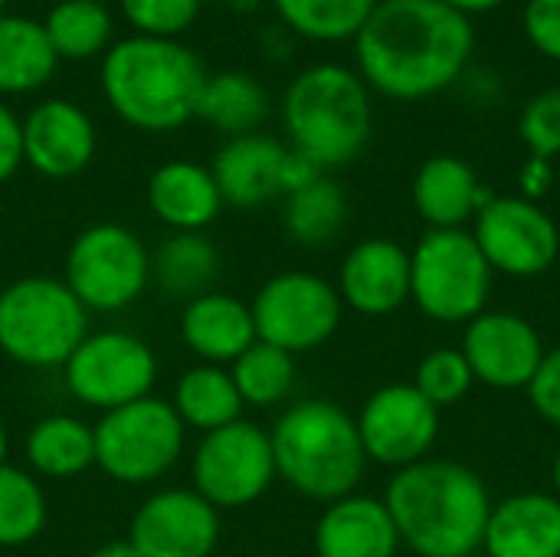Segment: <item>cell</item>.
I'll return each instance as SVG.
<instances>
[{
    "label": "cell",
    "instance_id": "48",
    "mask_svg": "<svg viewBox=\"0 0 560 557\" xmlns=\"http://www.w3.org/2000/svg\"><path fill=\"white\" fill-rule=\"evenodd\" d=\"M469 557H476V555H469Z\"/></svg>",
    "mask_w": 560,
    "mask_h": 557
},
{
    "label": "cell",
    "instance_id": "18",
    "mask_svg": "<svg viewBox=\"0 0 560 557\" xmlns=\"http://www.w3.org/2000/svg\"><path fill=\"white\" fill-rule=\"evenodd\" d=\"M338 295L345 309L381 318L410 302V250L387 236L354 243L338 269Z\"/></svg>",
    "mask_w": 560,
    "mask_h": 557
},
{
    "label": "cell",
    "instance_id": "19",
    "mask_svg": "<svg viewBox=\"0 0 560 557\" xmlns=\"http://www.w3.org/2000/svg\"><path fill=\"white\" fill-rule=\"evenodd\" d=\"M285 161H289V148L282 141L253 131V135L230 138L217 151L210 171L223 194V204L253 210L276 197H285V184H282Z\"/></svg>",
    "mask_w": 560,
    "mask_h": 557
},
{
    "label": "cell",
    "instance_id": "37",
    "mask_svg": "<svg viewBox=\"0 0 560 557\" xmlns=\"http://www.w3.org/2000/svg\"><path fill=\"white\" fill-rule=\"evenodd\" d=\"M522 141L532 151V158H558L560 154V85L541 89L538 95L528 98V105L522 108V121H518Z\"/></svg>",
    "mask_w": 560,
    "mask_h": 557
},
{
    "label": "cell",
    "instance_id": "44",
    "mask_svg": "<svg viewBox=\"0 0 560 557\" xmlns=\"http://www.w3.org/2000/svg\"><path fill=\"white\" fill-rule=\"evenodd\" d=\"M7 456H10V437H7V427L0 423V466L7 463Z\"/></svg>",
    "mask_w": 560,
    "mask_h": 557
},
{
    "label": "cell",
    "instance_id": "39",
    "mask_svg": "<svg viewBox=\"0 0 560 557\" xmlns=\"http://www.w3.org/2000/svg\"><path fill=\"white\" fill-rule=\"evenodd\" d=\"M525 391H528V401L538 410V417L548 420L551 427H560V348L545 351V358Z\"/></svg>",
    "mask_w": 560,
    "mask_h": 557
},
{
    "label": "cell",
    "instance_id": "17",
    "mask_svg": "<svg viewBox=\"0 0 560 557\" xmlns=\"http://www.w3.org/2000/svg\"><path fill=\"white\" fill-rule=\"evenodd\" d=\"M95 148V125L75 102L46 98L23 118V164L39 177L69 181L82 174L92 164Z\"/></svg>",
    "mask_w": 560,
    "mask_h": 557
},
{
    "label": "cell",
    "instance_id": "13",
    "mask_svg": "<svg viewBox=\"0 0 560 557\" xmlns=\"http://www.w3.org/2000/svg\"><path fill=\"white\" fill-rule=\"evenodd\" d=\"M469 233L476 236L492 272L512 279L545 276L560 256V230L555 217L522 194L492 197L476 213Z\"/></svg>",
    "mask_w": 560,
    "mask_h": 557
},
{
    "label": "cell",
    "instance_id": "42",
    "mask_svg": "<svg viewBox=\"0 0 560 557\" xmlns=\"http://www.w3.org/2000/svg\"><path fill=\"white\" fill-rule=\"evenodd\" d=\"M440 3H446L450 10H456L463 16H476V13H489V10L502 7L505 0H440Z\"/></svg>",
    "mask_w": 560,
    "mask_h": 557
},
{
    "label": "cell",
    "instance_id": "15",
    "mask_svg": "<svg viewBox=\"0 0 560 557\" xmlns=\"http://www.w3.org/2000/svg\"><path fill=\"white\" fill-rule=\"evenodd\" d=\"M128 542L141 557H210L220 542V512L194 489H161L131 515Z\"/></svg>",
    "mask_w": 560,
    "mask_h": 557
},
{
    "label": "cell",
    "instance_id": "14",
    "mask_svg": "<svg viewBox=\"0 0 560 557\" xmlns=\"http://www.w3.org/2000/svg\"><path fill=\"white\" fill-rule=\"evenodd\" d=\"M354 423L364 456L390 469H407L427 460L440 437V410L413 384H387L374 391Z\"/></svg>",
    "mask_w": 560,
    "mask_h": 557
},
{
    "label": "cell",
    "instance_id": "12",
    "mask_svg": "<svg viewBox=\"0 0 560 557\" xmlns=\"http://www.w3.org/2000/svg\"><path fill=\"white\" fill-rule=\"evenodd\" d=\"M190 476L194 492H200L217 512L259 502L279 479L269 430L249 420H236L203 433L190 460Z\"/></svg>",
    "mask_w": 560,
    "mask_h": 557
},
{
    "label": "cell",
    "instance_id": "45",
    "mask_svg": "<svg viewBox=\"0 0 560 557\" xmlns=\"http://www.w3.org/2000/svg\"><path fill=\"white\" fill-rule=\"evenodd\" d=\"M551 483H555V496L560 499V450L558 456H555V466H551Z\"/></svg>",
    "mask_w": 560,
    "mask_h": 557
},
{
    "label": "cell",
    "instance_id": "31",
    "mask_svg": "<svg viewBox=\"0 0 560 557\" xmlns=\"http://www.w3.org/2000/svg\"><path fill=\"white\" fill-rule=\"evenodd\" d=\"M377 3L381 0H272L276 16L312 43L354 39Z\"/></svg>",
    "mask_w": 560,
    "mask_h": 557
},
{
    "label": "cell",
    "instance_id": "36",
    "mask_svg": "<svg viewBox=\"0 0 560 557\" xmlns=\"http://www.w3.org/2000/svg\"><path fill=\"white\" fill-rule=\"evenodd\" d=\"M125 20L138 36L177 39L200 16V0H118Z\"/></svg>",
    "mask_w": 560,
    "mask_h": 557
},
{
    "label": "cell",
    "instance_id": "2",
    "mask_svg": "<svg viewBox=\"0 0 560 557\" xmlns=\"http://www.w3.org/2000/svg\"><path fill=\"white\" fill-rule=\"evenodd\" d=\"M384 506L400 545L417 557H469L482 552L492 499L486 483L463 463L420 460L397 469Z\"/></svg>",
    "mask_w": 560,
    "mask_h": 557
},
{
    "label": "cell",
    "instance_id": "10",
    "mask_svg": "<svg viewBox=\"0 0 560 557\" xmlns=\"http://www.w3.org/2000/svg\"><path fill=\"white\" fill-rule=\"evenodd\" d=\"M66 391L92 410H118L151 397L158 381V355L131 332H89L62 364Z\"/></svg>",
    "mask_w": 560,
    "mask_h": 557
},
{
    "label": "cell",
    "instance_id": "38",
    "mask_svg": "<svg viewBox=\"0 0 560 557\" xmlns=\"http://www.w3.org/2000/svg\"><path fill=\"white\" fill-rule=\"evenodd\" d=\"M522 30L535 53L560 62V0H528L522 10Z\"/></svg>",
    "mask_w": 560,
    "mask_h": 557
},
{
    "label": "cell",
    "instance_id": "29",
    "mask_svg": "<svg viewBox=\"0 0 560 557\" xmlns=\"http://www.w3.org/2000/svg\"><path fill=\"white\" fill-rule=\"evenodd\" d=\"M266 112H269V95L253 76L217 72L207 76L194 115L226 131L230 138H240V135H253L262 125Z\"/></svg>",
    "mask_w": 560,
    "mask_h": 557
},
{
    "label": "cell",
    "instance_id": "6",
    "mask_svg": "<svg viewBox=\"0 0 560 557\" xmlns=\"http://www.w3.org/2000/svg\"><path fill=\"white\" fill-rule=\"evenodd\" d=\"M89 335V312L62 279L23 276L0 289V351L23 368L52 371Z\"/></svg>",
    "mask_w": 560,
    "mask_h": 557
},
{
    "label": "cell",
    "instance_id": "26",
    "mask_svg": "<svg viewBox=\"0 0 560 557\" xmlns=\"http://www.w3.org/2000/svg\"><path fill=\"white\" fill-rule=\"evenodd\" d=\"M171 407L180 417V423L197 433H213L226 423L243 420V397L230 378V368L203 361L177 378Z\"/></svg>",
    "mask_w": 560,
    "mask_h": 557
},
{
    "label": "cell",
    "instance_id": "46",
    "mask_svg": "<svg viewBox=\"0 0 560 557\" xmlns=\"http://www.w3.org/2000/svg\"><path fill=\"white\" fill-rule=\"evenodd\" d=\"M89 3H108V0H89Z\"/></svg>",
    "mask_w": 560,
    "mask_h": 557
},
{
    "label": "cell",
    "instance_id": "40",
    "mask_svg": "<svg viewBox=\"0 0 560 557\" xmlns=\"http://www.w3.org/2000/svg\"><path fill=\"white\" fill-rule=\"evenodd\" d=\"M23 167V118L0 102V184Z\"/></svg>",
    "mask_w": 560,
    "mask_h": 557
},
{
    "label": "cell",
    "instance_id": "4",
    "mask_svg": "<svg viewBox=\"0 0 560 557\" xmlns=\"http://www.w3.org/2000/svg\"><path fill=\"white\" fill-rule=\"evenodd\" d=\"M282 121L292 151L328 174L331 167L351 164L368 148L374 125L371 89L341 62L308 66L285 89Z\"/></svg>",
    "mask_w": 560,
    "mask_h": 557
},
{
    "label": "cell",
    "instance_id": "16",
    "mask_svg": "<svg viewBox=\"0 0 560 557\" xmlns=\"http://www.w3.org/2000/svg\"><path fill=\"white\" fill-rule=\"evenodd\" d=\"M459 351L469 361L476 384L495 391H525L545 358V341L528 318L486 309L466 325Z\"/></svg>",
    "mask_w": 560,
    "mask_h": 557
},
{
    "label": "cell",
    "instance_id": "23",
    "mask_svg": "<svg viewBox=\"0 0 560 557\" xmlns=\"http://www.w3.org/2000/svg\"><path fill=\"white\" fill-rule=\"evenodd\" d=\"M180 338L203 364L230 368L249 345H256V322L249 302L230 292H203L184 302L180 312Z\"/></svg>",
    "mask_w": 560,
    "mask_h": 557
},
{
    "label": "cell",
    "instance_id": "33",
    "mask_svg": "<svg viewBox=\"0 0 560 557\" xmlns=\"http://www.w3.org/2000/svg\"><path fill=\"white\" fill-rule=\"evenodd\" d=\"M230 378L243 397V407H279L295 387V355L256 341L230 364Z\"/></svg>",
    "mask_w": 560,
    "mask_h": 557
},
{
    "label": "cell",
    "instance_id": "21",
    "mask_svg": "<svg viewBox=\"0 0 560 557\" xmlns=\"http://www.w3.org/2000/svg\"><path fill=\"white\" fill-rule=\"evenodd\" d=\"M410 197L430 230H466V223L492 200L476 167L456 154L427 158L413 174Z\"/></svg>",
    "mask_w": 560,
    "mask_h": 557
},
{
    "label": "cell",
    "instance_id": "30",
    "mask_svg": "<svg viewBox=\"0 0 560 557\" xmlns=\"http://www.w3.org/2000/svg\"><path fill=\"white\" fill-rule=\"evenodd\" d=\"M348 223L345 187L322 174L312 184L285 194V230L299 246H328Z\"/></svg>",
    "mask_w": 560,
    "mask_h": 557
},
{
    "label": "cell",
    "instance_id": "27",
    "mask_svg": "<svg viewBox=\"0 0 560 557\" xmlns=\"http://www.w3.org/2000/svg\"><path fill=\"white\" fill-rule=\"evenodd\" d=\"M151 279L167 299L190 302L213 292L220 279V250L203 233H171L151 256Z\"/></svg>",
    "mask_w": 560,
    "mask_h": 557
},
{
    "label": "cell",
    "instance_id": "35",
    "mask_svg": "<svg viewBox=\"0 0 560 557\" xmlns=\"http://www.w3.org/2000/svg\"><path fill=\"white\" fill-rule=\"evenodd\" d=\"M476 378H472V368L469 361L463 358L459 348H436L430 351L420 368H417V378H413V387L436 407H453L459 404L469 391H472Z\"/></svg>",
    "mask_w": 560,
    "mask_h": 557
},
{
    "label": "cell",
    "instance_id": "20",
    "mask_svg": "<svg viewBox=\"0 0 560 557\" xmlns=\"http://www.w3.org/2000/svg\"><path fill=\"white\" fill-rule=\"evenodd\" d=\"M486 557H560V499L551 492H518L492 502Z\"/></svg>",
    "mask_w": 560,
    "mask_h": 557
},
{
    "label": "cell",
    "instance_id": "25",
    "mask_svg": "<svg viewBox=\"0 0 560 557\" xmlns=\"http://www.w3.org/2000/svg\"><path fill=\"white\" fill-rule=\"evenodd\" d=\"M30 473L46 479H75L95 466V430L72 414H49L26 433Z\"/></svg>",
    "mask_w": 560,
    "mask_h": 557
},
{
    "label": "cell",
    "instance_id": "24",
    "mask_svg": "<svg viewBox=\"0 0 560 557\" xmlns=\"http://www.w3.org/2000/svg\"><path fill=\"white\" fill-rule=\"evenodd\" d=\"M148 207L171 233H203L223 210L213 171L197 161H167L148 177Z\"/></svg>",
    "mask_w": 560,
    "mask_h": 557
},
{
    "label": "cell",
    "instance_id": "5",
    "mask_svg": "<svg viewBox=\"0 0 560 557\" xmlns=\"http://www.w3.org/2000/svg\"><path fill=\"white\" fill-rule=\"evenodd\" d=\"M276 476L312 502L351 496L364 476L368 456L358 423L331 401H299L269 430Z\"/></svg>",
    "mask_w": 560,
    "mask_h": 557
},
{
    "label": "cell",
    "instance_id": "3",
    "mask_svg": "<svg viewBox=\"0 0 560 557\" xmlns=\"http://www.w3.org/2000/svg\"><path fill=\"white\" fill-rule=\"evenodd\" d=\"M203 62L177 39L128 36L108 46L102 92L112 112L138 131H174L197 112Z\"/></svg>",
    "mask_w": 560,
    "mask_h": 557
},
{
    "label": "cell",
    "instance_id": "7",
    "mask_svg": "<svg viewBox=\"0 0 560 557\" xmlns=\"http://www.w3.org/2000/svg\"><path fill=\"white\" fill-rule=\"evenodd\" d=\"M492 276L469 230H427L410 250V302L440 325H469L482 315Z\"/></svg>",
    "mask_w": 560,
    "mask_h": 557
},
{
    "label": "cell",
    "instance_id": "22",
    "mask_svg": "<svg viewBox=\"0 0 560 557\" xmlns=\"http://www.w3.org/2000/svg\"><path fill=\"white\" fill-rule=\"evenodd\" d=\"M400 535L384 499L351 492L328 502L315 525L318 557H397Z\"/></svg>",
    "mask_w": 560,
    "mask_h": 557
},
{
    "label": "cell",
    "instance_id": "32",
    "mask_svg": "<svg viewBox=\"0 0 560 557\" xmlns=\"http://www.w3.org/2000/svg\"><path fill=\"white\" fill-rule=\"evenodd\" d=\"M39 23L56 59H92L112 39V13L105 3L59 0Z\"/></svg>",
    "mask_w": 560,
    "mask_h": 557
},
{
    "label": "cell",
    "instance_id": "34",
    "mask_svg": "<svg viewBox=\"0 0 560 557\" xmlns=\"http://www.w3.org/2000/svg\"><path fill=\"white\" fill-rule=\"evenodd\" d=\"M49 506L39 479L20 466H0V548H20L39 538Z\"/></svg>",
    "mask_w": 560,
    "mask_h": 557
},
{
    "label": "cell",
    "instance_id": "8",
    "mask_svg": "<svg viewBox=\"0 0 560 557\" xmlns=\"http://www.w3.org/2000/svg\"><path fill=\"white\" fill-rule=\"evenodd\" d=\"M95 430V466L121 486H151L184 456L187 427L171 401L144 397L102 414Z\"/></svg>",
    "mask_w": 560,
    "mask_h": 557
},
{
    "label": "cell",
    "instance_id": "41",
    "mask_svg": "<svg viewBox=\"0 0 560 557\" xmlns=\"http://www.w3.org/2000/svg\"><path fill=\"white\" fill-rule=\"evenodd\" d=\"M551 184H555V167H551V161H545V158H528L525 167H522V174H518L522 197L538 204V200L551 190Z\"/></svg>",
    "mask_w": 560,
    "mask_h": 557
},
{
    "label": "cell",
    "instance_id": "11",
    "mask_svg": "<svg viewBox=\"0 0 560 557\" xmlns=\"http://www.w3.org/2000/svg\"><path fill=\"white\" fill-rule=\"evenodd\" d=\"M256 338L289 355H305L331 341L345 302L338 289L315 272H279L259 286L249 302Z\"/></svg>",
    "mask_w": 560,
    "mask_h": 557
},
{
    "label": "cell",
    "instance_id": "47",
    "mask_svg": "<svg viewBox=\"0 0 560 557\" xmlns=\"http://www.w3.org/2000/svg\"><path fill=\"white\" fill-rule=\"evenodd\" d=\"M3 7H7V0H0V13H3Z\"/></svg>",
    "mask_w": 560,
    "mask_h": 557
},
{
    "label": "cell",
    "instance_id": "43",
    "mask_svg": "<svg viewBox=\"0 0 560 557\" xmlns=\"http://www.w3.org/2000/svg\"><path fill=\"white\" fill-rule=\"evenodd\" d=\"M89 557H141V552L128 542V538H118V542H105L98 545Z\"/></svg>",
    "mask_w": 560,
    "mask_h": 557
},
{
    "label": "cell",
    "instance_id": "28",
    "mask_svg": "<svg viewBox=\"0 0 560 557\" xmlns=\"http://www.w3.org/2000/svg\"><path fill=\"white\" fill-rule=\"evenodd\" d=\"M56 53L43 23L0 13V95H26L43 89L56 72Z\"/></svg>",
    "mask_w": 560,
    "mask_h": 557
},
{
    "label": "cell",
    "instance_id": "9",
    "mask_svg": "<svg viewBox=\"0 0 560 557\" xmlns=\"http://www.w3.org/2000/svg\"><path fill=\"white\" fill-rule=\"evenodd\" d=\"M62 282L85 312H125L151 286V253L144 240L121 223H92L66 250Z\"/></svg>",
    "mask_w": 560,
    "mask_h": 557
},
{
    "label": "cell",
    "instance_id": "1",
    "mask_svg": "<svg viewBox=\"0 0 560 557\" xmlns=\"http://www.w3.org/2000/svg\"><path fill=\"white\" fill-rule=\"evenodd\" d=\"M472 49V20L440 0H381L354 36L358 76L394 102H423L450 89Z\"/></svg>",
    "mask_w": 560,
    "mask_h": 557
}]
</instances>
